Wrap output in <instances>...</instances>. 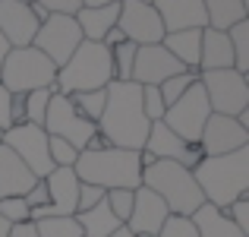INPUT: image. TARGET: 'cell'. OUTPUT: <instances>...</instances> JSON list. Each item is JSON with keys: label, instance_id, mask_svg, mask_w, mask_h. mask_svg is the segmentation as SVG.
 Here are the masks:
<instances>
[{"label": "cell", "instance_id": "83f0119b", "mask_svg": "<svg viewBox=\"0 0 249 237\" xmlns=\"http://www.w3.org/2000/svg\"><path fill=\"white\" fill-rule=\"evenodd\" d=\"M136 51H139V48H136L133 41H120L117 48H110V63H114V79H117V82H129Z\"/></svg>", "mask_w": 249, "mask_h": 237}, {"label": "cell", "instance_id": "681fc988", "mask_svg": "<svg viewBox=\"0 0 249 237\" xmlns=\"http://www.w3.org/2000/svg\"><path fill=\"white\" fill-rule=\"evenodd\" d=\"M0 136H3V133H0Z\"/></svg>", "mask_w": 249, "mask_h": 237}, {"label": "cell", "instance_id": "8d00e7d4", "mask_svg": "<svg viewBox=\"0 0 249 237\" xmlns=\"http://www.w3.org/2000/svg\"><path fill=\"white\" fill-rule=\"evenodd\" d=\"M224 215L233 221V225L240 228L246 237H249V196H240V199H233L231 206L224 209Z\"/></svg>", "mask_w": 249, "mask_h": 237}, {"label": "cell", "instance_id": "4fadbf2b", "mask_svg": "<svg viewBox=\"0 0 249 237\" xmlns=\"http://www.w3.org/2000/svg\"><path fill=\"white\" fill-rule=\"evenodd\" d=\"M142 155H148L152 161H158V158H164V161H177L183 164V168L193 171L196 164L202 161V149L193 146V142H183L177 133H170L164 123H152L148 127V136H145V146H142Z\"/></svg>", "mask_w": 249, "mask_h": 237}, {"label": "cell", "instance_id": "d4e9b609", "mask_svg": "<svg viewBox=\"0 0 249 237\" xmlns=\"http://www.w3.org/2000/svg\"><path fill=\"white\" fill-rule=\"evenodd\" d=\"M76 218V225H79V231L82 237H110L120 228V221L114 218V212L107 209V202H98L95 209H85V212H76L73 215Z\"/></svg>", "mask_w": 249, "mask_h": 237}, {"label": "cell", "instance_id": "60d3db41", "mask_svg": "<svg viewBox=\"0 0 249 237\" xmlns=\"http://www.w3.org/2000/svg\"><path fill=\"white\" fill-rule=\"evenodd\" d=\"M10 123H25V95H13L10 98Z\"/></svg>", "mask_w": 249, "mask_h": 237}, {"label": "cell", "instance_id": "bcb514c9", "mask_svg": "<svg viewBox=\"0 0 249 237\" xmlns=\"http://www.w3.org/2000/svg\"><path fill=\"white\" fill-rule=\"evenodd\" d=\"M104 3H117V0H82V6H104Z\"/></svg>", "mask_w": 249, "mask_h": 237}, {"label": "cell", "instance_id": "7bdbcfd3", "mask_svg": "<svg viewBox=\"0 0 249 237\" xmlns=\"http://www.w3.org/2000/svg\"><path fill=\"white\" fill-rule=\"evenodd\" d=\"M10 237H38V231H35L32 221H22V225H13L10 228Z\"/></svg>", "mask_w": 249, "mask_h": 237}, {"label": "cell", "instance_id": "b9f144b4", "mask_svg": "<svg viewBox=\"0 0 249 237\" xmlns=\"http://www.w3.org/2000/svg\"><path fill=\"white\" fill-rule=\"evenodd\" d=\"M10 98H13V95L3 89V85H0V133L13 127V123H10Z\"/></svg>", "mask_w": 249, "mask_h": 237}, {"label": "cell", "instance_id": "7c38bea8", "mask_svg": "<svg viewBox=\"0 0 249 237\" xmlns=\"http://www.w3.org/2000/svg\"><path fill=\"white\" fill-rule=\"evenodd\" d=\"M117 29L123 32L126 41H133L136 48L145 44H161L164 38V25L155 6L142 3V0H120V16H117Z\"/></svg>", "mask_w": 249, "mask_h": 237}, {"label": "cell", "instance_id": "f546056e", "mask_svg": "<svg viewBox=\"0 0 249 237\" xmlns=\"http://www.w3.org/2000/svg\"><path fill=\"white\" fill-rule=\"evenodd\" d=\"M32 225H35L38 237H82L73 215L70 218H41V221H32Z\"/></svg>", "mask_w": 249, "mask_h": 237}, {"label": "cell", "instance_id": "c3c4849f", "mask_svg": "<svg viewBox=\"0 0 249 237\" xmlns=\"http://www.w3.org/2000/svg\"><path fill=\"white\" fill-rule=\"evenodd\" d=\"M142 3H148V6H152V3H155V0H142Z\"/></svg>", "mask_w": 249, "mask_h": 237}, {"label": "cell", "instance_id": "ac0fdd59", "mask_svg": "<svg viewBox=\"0 0 249 237\" xmlns=\"http://www.w3.org/2000/svg\"><path fill=\"white\" fill-rule=\"evenodd\" d=\"M155 10L161 16L164 32H183V29H208V16L202 0H155Z\"/></svg>", "mask_w": 249, "mask_h": 237}, {"label": "cell", "instance_id": "30bf717a", "mask_svg": "<svg viewBox=\"0 0 249 237\" xmlns=\"http://www.w3.org/2000/svg\"><path fill=\"white\" fill-rule=\"evenodd\" d=\"M82 44V32L76 25L73 16H60V13H51L41 25H38L35 38H32V48H38L57 70L73 57V51Z\"/></svg>", "mask_w": 249, "mask_h": 237}, {"label": "cell", "instance_id": "7402d4cb", "mask_svg": "<svg viewBox=\"0 0 249 237\" xmlns=\"http://www.w3.org/2000/svg\"><path fill=\"white\" fill-rule=\"evenodd\" d=\"M161 44L180 60L186 70L199 73V54H202V29H183V32H164Z\"/></svg>", "mask_w": 249, "mask_h": 237}, {"label": "cell", "instance_id": "484cf974", "mask_svg": "<svg viewBox=\"0 0 249 237\" xmlns=\"http://www.w3.org/2000/svg\"><path fill=\"white\" fill-rule=\"evenodd\" d=\"M227 38H231V51H233V70L246 76L249 73V19L231 25Z\"/></svg>", "mask_w": 249, "mask_h": 237}, {"label": "cell", "instance_id": "d590c367", "mask_svg": "<svg viewBox=\"0 0 249 237\" xmlns=\"http://www.w3.org/2000/svg\"><path fill=\"white\" fill-rule=\"evenodd\" d=\"M0 218H6L10 225L29 221V206H25L22 196H3V199H0Z\"/></svg>", "mask_w": 249, "mask_h": 237}, {"label": "cell", "instance_id": "6da1fadb", "mask_svg": "<svg viewBox=\"0 0 249 237\" xmlns=\"http://www.w3.org/2000/svg\"><path fill=\"white\" fill-rule=\"evenodd\" d=\"M107 101L98 117V136H104L107 146L142 152L148 136V117L142 111V85L136 82H107Z\"/></svg>", "mask_w": 249, "mask_h": 237}, {"label": "cell", "instance_id": "ab89813d", "mask_svg": "<svg viewBox=\"0 0 249 237\" xmlns=\"http://www.w3.org/2000/svg\"><path fill=\"white\" fill-rule=\"evenodd\" d=\"M22 199H25V206H29V212H32V209L48 206V187H44V180H35V187H32Z\"/></svg>", "mask_w": 249, "mask_h": 237}, {"label": "cell", "instance_id": "cb8c5ba5", "mask_svg": "<svg viewBox=\"0 0 249 237\" xmlns=\"http://www.w3.org/2000/svg\"><path fill=\"white\" fill-rule=\"evenodd\" d=\"M208 16V29L227 32L231 25L249 19V0H202Z\"/></svg>", "mask_w": 249, "mask_h": 237}, {"label": "cell", "instance_id": "d6986e66", "mask_svg": "<svg viewBox=\"0 0 249 237\" xmlns=\"http://www.w3.org/2000/svg\"><path fill=\"white\" fill-rule=\"evenodd\" d=\"M35 180L38 177L22 164V158L0 142V199L3 196H25L35 187Z\"/></svg>", "mask_w": 249, "mask_h": 237}, {"label": "cell", "instance_id": "836d02e7", "mask_svg": "<svg viewBox=\"0 0 249 237\" xmlns=\"http://www.w3.org/2000/svg\"><path fill=\"white\" fill-rule=\"evenodd\" d=\"M48 155H51V164H54V168H73L76 158H79V152H76L70 142L57 139V136H48Z\"/></svg>", "mask_w": 249, "mask_h": 237}, {"label": "cell", "instance_id": "7a4b0ae2", "mask_svg": "<svg viewBox=\"0 0 249 237\" xmlns=\"http://www.w3.org/2000/svg\"><path fill=\"white\" fill-rule=\"evenodd\" d=\"M73 171L82 183L101 187L104 193L107 190H136L142 187V152L117 146L82 149Z\"/></svg>", "mask_w": 249, "mask_h": 237}, {"label": "cell", "instance_id": "e0dca14e", "mask_svg": "<svg viewBox=\"0 0 249 237\" xmlns=\"http://www.w3.org/2000/svg\"><path fill=\"white\" fill-rule=\"evenodd\" d=\"M38 19L32 6L22 0H0V35L10 41V48H29L38 32Z\"/></svg>", "mask_w": 249, "mask_h": 237}, {"label": "cell", "instance_id": "44dd1931", "mask_svg": "<svg viewBox=\"0 0 249 237\" xmlns=\"http://www.w3.org/2000/svg\"><path fill=\"white\" fill-rule=\"evenodd\" d=\"M233 67V51L227 32L218 29H202V54H199V73L208 70H227Z\"/></svg>", "mask_w": 249, "mask_h": 237}, {"label": "cell", "instance_id": "74e56055", "mask_svg": "<svg viewBox=\"0 0 249 237\" xmlns=\"http://www.w3.org/2000/svg\"><path fill=\"white\" fill-rule=\"evenodd\" d=\"M101 199H104V190H101V187H91V183H82V180H79V196H76V212H85V209H95Z\"/></svg>", "mask_w": 249, "mask_h": 237}, {"label": "cell", "instance_id": "52a82bcc", "mask_svg": "<svg viewBox=\"0 0 249 237\" xmlns=\"http://www.w3.org/2000/svg\"><path fill=\"white\" fill-rule=\"evenodd\" d=\"M208 117H212V108H208V98H205L202 82L196 79V82L189 85V89L164 111V120H161V123H164L170 133L180 136L183 142H193V146H199L202 127H205Z\"/></svg>", "mask_w": 249, "mask_h": 237}, {"label": "cell", "instance_id": "7dc6e473", "mask_svg": "<svg viewBox=\"0 0 249 237\" xmlns=\"http://www.w3.org/2000/svg\"><path fill=\"white\" fill-rule=\"evenodd\" d=\"M10 221H6V218H0V237H10Z\"/></svg>", "mask_w": 249, "mask_h": 237}, {"label": "cell", "instance_id": "ffe728a7", "mask_svg": "<svg viewBox=\"0 0 249 237\" xmlns=\"http://www.w3.org/2000/svg\"><path fill=\"white\" fill-rule=\"evenodd\" d=\"M117 16H120V0L104 6H79L73 19L82 32V41H104V35L117 29Z\"/></svg>", "mask_w": 249, "mask_h": 237}, {"label": "cell", "instance_id": "8992f818", "mask_svg": "<svg viewBox=\"0 0 249 237\" xmlns=\"http://www.w3.org/2000/svg\"><path fill=\"white\" fill-rule=\"evenodd\" d=\"M57 79V67L38 48H10L3 67H0V85L10 95H25L35 89H51Z\"/></svg>", "mask_w": 249, "mask_h": 237}, {"label": "cell", "instance_id": "603a6c76", "mask_svg": "<svg viewBox=\"0 0 249 237\" xmlns=\"http://www.w3.org/2000/svg\"><path fill=\"white\" fill-rule=\"evenodd\" d=\"M189 218H193L199 237H246L224 212H221V209L208 206V202H205V206H199L193 215H189Z\"/></svg>", "mask_w": 249, "mask_h": 237}, {"label": "cell", "instance_id": "3957f363", "mask_svg": "<svg viewBox=\"0 0 249 237\" xmlns=\"http://www.w3.org/2000/svg\"><path fill=\"white\" fill-rule=\"evenodd\" d=\"M193 177L208 206L224 212L233 199L249 193V146L227 155H205L193 168Z\"/></svg>", "mask_w": 249, "mask_h": 237}, {"label": "cell", "instance_id": "5b68a950", "mask_svg": "<svg viewBox=\"0 0 249 237\" xmlns=\"http://www.w3.org/2000/svg\"><path fill=\"white\" fill-rule=\"evenodd\" d=\"M114 82V63H110V48L101 41H82L73 51L67 63L57 70L54 89L60 95H73V92H98L107 89Z\"/></svg>", "mask_w": 249, "mask_h": 237}, {"label": "cell", "instance_id": "4316f807", "mask_svg": "<svg viewBox=\"0 0 249 237\" xmlns=\"http://www.w3.org/2000/svg\"><path fill=\"white\" fill-rule=\"evenodd\" d=\"M70 101H73V108L79 111L85 120H91L98 127V117H101L104 111V101H107V92L98 89V92H73V95H67Z\"/></svg>", "mask_w": 249, "mask_h": 237}, {"label": "cell", "instance_id": "e575fe53", "mask_svg": "<svg viewBox=\"0 0 249 237\" xmlns=\"http://www.w3.org/2000/svg\"><path fill=\"white\" fill-rule=\"evenodd\" d=\"M155 237H199V231H196L189 215H167V221Z\"/></svg>", "mask_w": 249, "mask_h": 237}, {"label": "cell", "instance_id": "1f68e13d", "mask_svg": "<svg viewBox=\"0 0 249 237\" xmlns=\"http://www.w3.org/2000/svg\"><path fill=\"white\" fill-rule=\"evenodd\" d=\"M104 202H107V209L114 212V218L120 221V225H126L129 212H133V190H107V193H104Z\"/></svg>", "mask_w": 249, "mask_h": 237}, {"label": "cell", "instance_id": "277c9868", "mask_svg": "<svg viewBox=\"0 0 249 237\" xmlns=\"http://www.w3.org/2000/svg\"><path fill=\"white\" fill-rule=\"evenodd\" d=\"M142 187L158 193L170 215H193L199 206H205V196H202L193 171L177 161L158 158V161L145 164L142 168Z\"/></svg>", "mask_w": 249, "mask_h": 237}, {"label": "cell", "instance_id": "9a60e30c", "mask_svg": "<svg viewBox=\"0 0 249 237\" xmlns=\"http://www.w3.org/2000/svg\"><path fill=\"white\" fill-rule=\"evenodd\" d=\"M249 146V130H243L237 123V117H224V114H212L202 127L199 136V149L202 155H227L237 149Z\"/></svg>", "mask_w": 249, "mask_h": 237}, {"label": "cell", "instance_id": "ba28073f", "mask_svg": "<svg viewBox=\"0 0 249 237\" xmlns=\"http://www.w3.org/2000/svg\"><path fill=\"white\" fill-rule=\"evenodd\" d=\"M199 82H202V89H205L212 114L237 117L240 111L249 108V82H246V76L237 73L233 67L199 73Z\"/></svg>", "mask_w": 249, "mask_h": 237}, {"label": "cell", "instance_id": "8fae6325", "mask_svg": "<svg viewBox=\"0 0 249 237\" xmlns=\"http://www.w3.org/2000/svg\"><path fill=\"white\" fill-rule=\"evenodd\" d=\"M0 142L22 158V164L38 177V180H44V177L54 171L51 155H48V133H44V127H35V123H16V127L3 130Z\"/></svg>", "mask_w": 249, "mask_h": 237}, {"label": "cell", "instance_id": "f1b7e54d", "mask_svg": "<svg viewBox=\"0 0 249 237\" xmlns=\"http://www.w3.org/2000/svg\"><path fill=\"white\" fill-rule=\"evenodd\" d=\"M54 85L51 89H35V92H25V123H35L41 127L44 123V114H48V101L54 95Z\"/></svg>", "mask_w": 249, "mask_h": 237}, {"label": "cell", "instance_id": "5bb4252c", "mask_svg": "<svg viewBox=\"0 0 249 237\" xmlns=\"http://www.w3.org/2000/svg\"><path fill=\"white\" fill-rule=\"evenodd\" d=\"M177 73H186V67H183L180 60H174V54H170L164 44H145V48L136 51L129 82H136V85H161L164 79L177 76Z\"/></svg>", "mask_w": 249, "mask_h": 237}, {"label": "cell", "instance_id": "9c48e42d", "mask_svg": "<svg viewBox=\"0 0 249 237\" xmlns=\"http://www.w3.org/2000/svg\"><path fill=\"white\" fill-rule=\"evenodd\" d=\"M44 133L48 136H57V139L70 142V146L76 149V152H82L85 146H89L91 139H95L98 127L91 120H85L79 111L73 108V101H70L67 95H60V92H54L48 101V114H44Z\"/></svg>", "mask_w": 249, "mask_h": 237}, {"label": "cell", "instance_id": "f35d334b", "mask_svg": "<svg viewBox=\"0 0 249 237\" xmlns=\"http://www.w3.org/2000/svg\"><path fill=\"white\" fill-rule=\"evenodd\" d=\"M38 6H44L48 13H60V16H76V10L82 6V0H35Z\"/></svg>", "mask_w": 249, "mask_h": 237}, {"label": "cell", "instance_id": "d6a6232c", "mask_svg": "<svg viewBox=\"0 0 249 237\" xmlns=\"http://www.w3.org/2000/svg\"><path fill=\"white\" fill-rule=\"evenodd\" d=\"M142 111H145L148 123H158V120H164V111H167V104H164V98H161L158 85H142Z\"/></svg>", "mask_w": 249, "mask_h": 237}, {"label": "cell", "instance_id": "ee69618b", "mask_svg": "<svg viewBox=\"0 0 249 237\" xmlns=\"http://www.w3.org/2000/svg\"><path fill=\"white\" fill-rule=\"evenodd\" d=\"M6 54H10V41H6L3 35H0V67H3V60H6Z\"/></svg>", "mask_w": 249, "mask_h": 237}, {"label": "cell", "instance_id": "2e32d148", "mask_svg": "<svg viewBox=\"0 0 249 237\" xmlns=\"http://www.w3.org/2000/svg\"><path fill=\"white\" fill-rule=\"evenodd\" d=\"M167 206L158 193H152L148 187H136L133 190V212L126 218V228L139 237H155L161 231V225L167 221Z\"/></svg>", "mask_w": 249, "mask_h": 237}, {"label": "cell", "instance_id": "f6af8a7d", "mask_svg": "<svg viewBox=\"0 0 249 237\" xmlns=\"http://www.w3.org/2000/svg\"><path fill=\"white\" fill-rule=\"evenodd\" d=\"M110 237H139V234H133V231H129L126 225H120V228H117V231L110 234Z\"/></svg>", "mask_w": 249, "mask_h": 237}, {"label": "cell", "instance_id": "4dcf8cb0", "mask_svg": "<svg viewBox=\"0 0 249 237\" xmlns=\"http://www.w3.org/2000/svg\"><path fill=\"white\" fill-rule=\"evenodd\" d=\"M199 79V73H193V70H186V73H177V76H170V79H164V82L158 85V92H161V98H164V104L170 108V104L177 101V98L183 95V92L189 89V85Z\"/></svg>", "mask_w": 249, "mask_h": 237}]
</instances>
